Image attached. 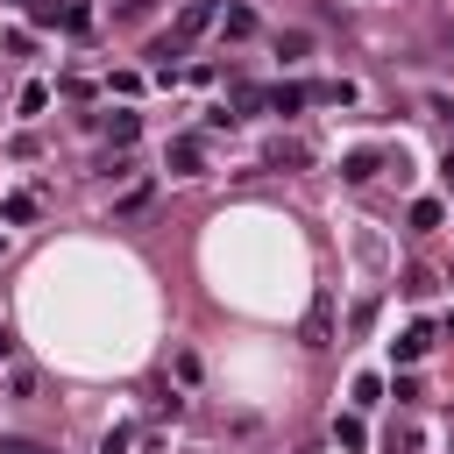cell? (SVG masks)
Here are the masks:
<instances>
[{"label": "cell", "mask_w": 454, "mask_h": 454, "mask_svg": "<svg viewBox=\"0 0 454 454\" xmlns=\"http://www.w3.org/2000/svg\"><path fill=\"white\" fill-rule=\"evenodd\" d=\"M163 163H170V177H199V170H206V142H199V135H177V142L163 149Z\"/></svg>", "instance_id": "cell-1"}, {"label": "cell", "mask_w": 454, "mask_h": 454, "mask_svg": "<svg viewBox=\"0 0 454 454\" xmlns=\"http://www.w3.org/2000/svg\"><path fill=\"white\" fill-rule=\"evenodd\" d=\"M305 340H312V348L333 340V298H326V291H312V305H305Z\"/></svg>", "instance_id": "cell-2"}, {"label": "cell", "mask_w": 454, "mask_h": 454, "mask_svg": "<svg viewBox=\"0 0 454 454\" xmlns=\"http://www.w3.org/2000/svg\"><path fill=\"white\" fill-rule=\"evenodd\" d=\"M213 21H220V0H184V14H177V35L192 43V35H199V28H213Z\"/></svg>", "instance_id": "cell-3"}, {"label": "cell", "mask_w": 454, "mask_h": 454, "mask_svg": "<svg viewBox=\"0 0 454 454\" xmlns=\"http://www.w3.org/2000/svg\"><path fill=\"white\" fill-rule=\"evenodd\" d=\"M149 57H156V78H170V71H177V57H184V35H177V28H170V35H156V43H149Z\"/></svg>", "instance_id": "cell-4"}, {"label": "cell", "mask_w": 454, "mask_h": 454, "mask_svg": "<svg viewBox=\"0 0 454 454\" xmlns=\"http://www.w3.org/2000/svg\"><path fill=\"white\" fill-rule=\"evenodd\" d=\"M220 35H227V43H241V35H255V14H248L241 0H234V7H220Z\"/></svg>", "instance_id": "cell-5"}, {"label": "cell", "mask_w": 454, "mask_h": 454, "mask_svg": "<svg viewBox=\"0 0 454 454\" xmlns=\"http://www.w3.org/2000/svg\"><path fill=\"white\" fill-rule=\"evenodd\" d=\"M340 177H348V184H369V177H376V149H348V156H340Z\"/></svg>", "instance_id": "cell-6"}, {"label": "cell", "mask_w": 454, "mask_h": 454, "mask_svg": "<svg viewBox=\"0 0 454 454\" xmlns=\"http://www.w3.org/2000/svg\"><path fill=\"white\" fill-rule=\"evenodd\" d=\"M390 348H397V362H419V355L433 348V326H404V333H397Z\"/></svg>", "instance_id": "cell-7"}, {"label": "cell", "mask_w": 454, "mask_h": 454, "mask_svg": "<svg viewBox=\"0 0 454 454\" xmlns=\"http://www.w3.org/2000/svg\"><path fill=\"white\" fill-rule=\"evenodd\" d=\"M270 106L277 114H298V106H312V85H270Z\"/></svg>", "instance_id": "cell-8"}, {"label": "cell", "mask_w": 454, "mask_h": 454, "mask_svg": "<svg viewBox=\"0 0 454 454\" xmlns=\"http://www.w3.org/2000/svg\"><path fill=\"white\" fill-rule=\"evenodd\" d=\"M106 135H114V149H128V142L142 135V114H128V106H121V114H106Z\"/></svg>", "instance_id": "cell-9"}, {"label": "cell", "mask_w": 454, "mask_h": 454, "mask_svg": "<svg viewBox=\"0 0 454 454\" xmlns=\"http://www.w3.org/2000/svg\"><path fill=\"white\" fill-rule=\"evenodd\" d=\"M270 163H277V170H305L312 156H305V142H284V135H277V142H270Z\"/></svg>", "instance_id": "cell-10"}, {"label": "cell", "mask_w": 454, "mask_h": 454, "mask_svg": "<svg viewBox=\"0 0 454 454\" xmlns=\"http://www.w3.org/2000/svg\"><path fill=\"white\" fill-rule=\"evenodd\" d=\"M404 220H411V234H433V227H440L447 213H440V199H419V206H411Z\"/></svg>", "instance_id": "cell-11"}, {"label": "cell", "mask_w": 454, "mask_h": 454, "mask_svg": "<svg viewBox=\"0 0 454 454\" xmlns=\"http://www.w3.org/2000/svg\"><path fill=\"white\" fill-rule=\"evenodd\" d=\"M333 440H340V447L355 454V447H369V426H362V419L348 411V419H333Z\"/></svg>", "instance_id": "cell-12"}, {"label": "cell", "mask_w": 454, "mask_h": 454, "mask_svg": "<svg viewBox=\"0 0 454 454\" xmlns=\"http://www.w3.org/2000/svg\"><path fill=\"white\" fill-rule=\"evenodd\" d=\"M0 220H7V227H28V220H35V199H28V192H14V199L0 206Z\"/></svg>", "instance_id": "cell-13"}, {"label": "cell", "mask_w": 454, "mask_h": 454, "mask_svg": "<svg viewBox=\"0 0 454 454\" xmlns=\"http://www.w3.org/2000/svg\"><path fill=\"white\" fill-rule=\"evenodd\" d=\"M128 447H135V433H128V426H114V433L99 440V454H128Z\"/></svg>", "instance_id": "cell-14"}, {"label": "cell", "mask_w": 454, "mask_h": 454, "mask_svg": "<svg viewBox=\"0 0 454 454\" xmlns=\"http://www.w3.org/2000/svg\"><path fill=\"white\" fill-rule=\"evenodd\" d=\"M0 454H50L43 440H0Z\"/></svg>", "instance_id": "cell-15"}, {"label": "cell", "mask_w": 454, "mask_h": 454, "mask_svg": "<svg viewBox=\"0 0 454 454\" xmlns=\"http://www.w3.org/2000/svg\"><path fill=\"white\" fill-rule=\"evenodd\" d=\"M149 7H156V0H121V14H128V21H142Z\"/></svg>", "instance_id": "cell-16"}, {"label": "cell", "mask_w": 454, "mask_h": 454, "mask_svg": "<svg viewBox=\"0 0 454 454\" xmlns=\"http://www.w3.org/2000/svg\"><path fill=\"white\" fill-rule=\"evenodd\" d=\"M7 355H14V326L0 319V362H7Z\"/></svg>", "instance_id": "cell-17"}, {"label": "cell", "mask_w": 454, "mask_h": 454, "mask_svg": "<svg viewBox=\"0 0 454 454\" xmlns=\"http://www.w3.org/2000/svg\"><path fill=\"white\" fill-rule=\"evenodd\" d=\"M433 114H440V121H447V128H454V99H433Z\"/></svg>", "instance_id": "cell-18"}]
</instances>
